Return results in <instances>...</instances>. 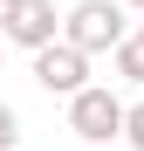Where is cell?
<instances>
[{"mask_svg": "<svg viewBox=\"0 0 144 151\" xmlns=\"http://www.w3.org/2000/svg\"><path fill=\"white\" fill-rule=\"evenodd\" d=\"M117 7H137V14H144V0H117Z\"/></svg>", "mask_w": 144, "mask_h": 151, "instance_id": "9", "label": "cell"}, {"mask_svg": "<svg viewBox=\"0 0 144 151\" xmlns=\"http://www.w3.org/2000/svg\"><path fill=\"white\" fill-rule=\"evenodd\" d=\"M14 7H21V0H0V28H7V21H14Z\"/></svg>", "mask_w": 144, "mask_h": 151, "instance_id": "8", "label": "cell"}, {"mask_svg": "<svg viewBox=\"0 0 144 151\" xmlns=\"http://www.w3.org/2000/svg\"><path fill=\"white\" fill-rule=\"evenodd\" d=\"M62 41L76 48L82 62H89V55H103V48H117V41H130L124 7H117V0H76V7L62 14Z\"/></svg>", "mask_w": 144, "mask_h": 151, "instance_id": "1", "label": "cell"}, {"mask_svg": "<svg viewBox=\"0 0 144 151\" xmlns=\"http://www.w3.org/2000/svg\"><path fill=\"white\" fill-rule=\"evenodd\" d=\"M69 131H76L82 144H110L117 131H124V103H117L103 83H89L82 96H69Z\"/></svg>", "mask_w": 144, "mask_h": 151, "instance_id": "2", "label": "cell"}, {"mask_svg": "<svg viewBox=\"0 0 144 151\" xmlns=\"http://www.w3.org/2000/svg\"><path fill=\"white\" fill-rule=\"evenodd\" d=\"M0 41H21L28 55L55 48V41H62V14H55V0H21V7H14V21L0 28Z\"/></svg>", "mask_w": 144, "mask_h": 151, "instance_id": "3", "label": "cell"}, {"mask_svg": "<svg viewBox=\"0 0 144 151\" xmlns=\"http://www.w3.org/2000/svg\"><path fill=\"white\" fill-rule=\"evenodd\" d=\"M130 41H137V48H144V21H137V35H130Z\"/></svg>", "mask_w": 144, "mask_h": 151, "instance_id": "10", "label": "cell"}, {"mask_svg": "<svg viewBox=\"0 0 144 151\" xmlns=\"http://www.w3.org/2000/svg\"><path fill=\"white\" fill-rule=\"evenodd\" d=\"M110 62H117V76H124V83L144 89V48H137V41H117V48H110Z\"/></svg>", "mask_w": 144, "mask_h": 151, "instance_id": "5", "label": "cell"}, {"mask_svg": "<svg viewBox=\"0 0 144 151\" xmlns=\"http://www.w3.org/2000/svg\"><path fill=\"white\" fill-rule=\"evenodd\" d=\"M34 83H41L48 96H82V89H89V62H82L69 41H55V48L34 55Z\"/></svg>", "mask_w": 144, "mask_h": 151, "instance_id": "4", "label": "cell"}, {"mask_svg": "<svg viewBox=\"0 0 144 151\" xmlns=\"http://www.w3.org/2000/svg\"><path fill=\"white\" fill-rule=\"evenodd\" d=\"M0 48H7V41H0Z\"/></svg>", "mask_w": 144, "mask_h": 151, "instance_id": "11", "label": "cell"}, {"mask_svg": "<svg viewBox=\"0 0 144 151\" xmlns=\"http://www.w3.org/2000/svg\"><path fill=\"white\" fill-rule=\"evenodd\" d=\"M117 137H124L130 151H144V103H124V131Z\"/></svg>", "mask_w": 144, "mask_h": 151, "instance_id": "6", "label": "cell"}, {"mask_svg": "<svg viewBox=\"0 0 144 151\" xmlns=\"http://www.w3.org/2000/svg\"><path fill=\"white\" fill-rule=\"evenodd\" d=\"M21 144V117H14V103H0V151H14Z\"/></svg>", "mask_w": 144, "mask_h": 151, "instance_id": "7", "label": "cell"}]
</instances>
